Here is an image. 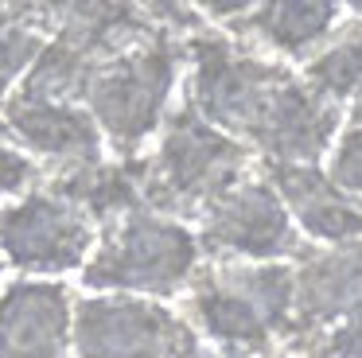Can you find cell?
I'll list each match as a JSON object with an SVG mask.
<instances>
[{
  "instance_id": "obj_11",
  "label": "cell",
  "mask_w": 362,
  "mask_h": 358,
  "mask_svg": "<svg viewBox=\"0 0 362 358\" xmlns=\"http://www.w3.org/2000/svg\"><path fill=\"white\" fill-rule=\"evenodd\" d=\"M296 265L292 296V339L284 350L300 354L327 327L362 308V241L308 249Z\"/></svg>"
},
{
  "instance_id": "obj_7",
  "label": "cell",
  "mask_w": 362,
  "mask_h": 358,
  "mask_svg": "<svg viewBox=\"0 0 362 358\" xmlns=\"http://www.w3.org/2000/svg\"><path fill=\"white\" fill-rule=\"evenodd\" d=\"M199 342L183 311L125 292H90L74 300V358H180Z\"/></svg>"
},
{
  "instance_id": "obj_4",
  "label": "cell",
  "mask_w": 362,
  "mask_h": 358,
  "mask_svg": "<svg viewBox=\"0 0 362 358\" xmlns=\"http://www.w3.org/2000/svg\"><path fill=\"white\" fill-rule=\"evenodd\" d=\"M183 67H187L183 39L172 31H160L144 47L102 62L90 74L82 109L94 117L105 152H113L117 160H136L148 152L164 117L172 113Z\"/></svg>"
},
{
  "instance_id": "obj_6",
  "label": "cell",
  "mask_w": 362,
  "mask_h": 358,
  "mask_svg": "<svg viewBox=\"0 0 362 358\" xmlns=\"http://www.w3.org/2000/svg\"><path fill=\"white\" fill-rule=\"evenodd\" d=\"M98 246V226L47 183L0 207V261L20 277L82 272Z\"/></svg>"
},
{
  "instance_id": "obj_23",
  "label": "cell",
  "mask_w": 362,
  "mask_h": 358,
  "mask_svg": "<svg viewBox=\"0 0 362 358\" xmlns=\"http://www.w3.org/2000/svg\"><path fill=\"white\" fill-rule=\"evenodd\" d=\"M0 272H4V261H0Z\"/></svg>"
},
{
  "instance_id": "obj_22",
  "label": "cell",
  "mask_w": 362,
  "mask_h": 358,
  "mask_svg": "<svg viewBox=\"0 0 362 358\" xmlns=\"http://www.w3.org/2000/svg\"><path fill=\"white\" fill-rule=\"evenodd\" d=\"M265 358H296V354H292V350H284V347H281V350H273V354H265Z\"/></svg>"
},
{
  "instance_id": "obj_12",
  "label": "cell",
  "mask_w": 362,
  "mask_h": 358,
  "mask_svg": "<svg viewBox=\"0 0 362 358\" xmlns=\"http://www.w3.org/2000/svg\"><path fill=\"white\" fill-rule=\"evenodd\" d=\"M74 292L63 280L0 284V358H71Z\"/></svg>"
},
{
  "instance_id": "obj_18",
  "label": "cell",
  "mask_w": 362,
  "mask_h": 358,
  "mask_svg": "<svg viewBox=\"0 0 362 358\" xmlns=\"http://www.w3.org/2000/svg\"><path fill=\"white\" fill-rule=\"evenodd\" d=\"M43 179H47V171L28 152L8 144V132H4V121H0V195H28Z\"/></svg>"
},
{
  "instance_id": "obj_10",
  "label": "cell",
  "mask_w": 362,
  "mask_h": 358,
  "mask_svg": "<svg viewBox=\"0 0 362 358\" xmlns=\"http://www.w3.org/2000/svg\"><path fill=\"white\" fill-rule=\"evenodd\" d=\"M0 121L8 132V144L28 152L47 175H63V171L105 160V140L82 105L32 101L12 93L0 105Z\"/></svg>"
},
{
  "instance_id": "obj_15",
  "label": "cell",
  "mask_w": 362,
  "mask_h": 358,
  "mask_svg": "<svg viewBox=\"0 0 362 358\" xmlns=\"http://www.w3.org/2000/svg\"><path fill=\"white\" fill-rule=\"evenodd\" d=\"M300 74H304V82L315 93H323L346 117L362 113V20L358 16L346 12V20L339 23L335 39L312 62H304Z\"/></svg>"
},
{
  "instance_id": "obj_14",
  "label": "cell",
  "mask_w": 362,
  "mask_h": 358,
  "mask_svg": "<svg viewBox=\"0 0 362 358\" xmlns=\"http://www.w3.org/2000/svg\"><path fill=\"white\" fill-rule=\"evenodd\" d=\"M43 183L55 195H63L66 202L82 210L98 230L121 222L133 210H144L141 199V156L136 160H117V156H105L102 163H90V168H74L63 175H47Z\"/></svg>"
},
{
  "instance_id": "obj_13",
  "label": "cell",
  "mask_w": 362,
  "mask_h": 358,
  "mask_svg": "<svg viewBox=\"0 0 362 358\" xmlns=\"http://www.w3.org/2000/svg\"><path fill=\"white\" fill-rule=\"evenodd\" d=\"M257 175L281 195L304 241L320 246L362 241V202L339 191L323 163H257Z\"/></svg>"
},
{
  "instance_id": "obj_20",
  "label": "cell",
  "mask_w": 362,
  "mask_h": 358,
  "mask_svg": "<svg viewBox=\"0 0 362 358\" xmlns=\"http://www.w3.org/2000/svg\"><path fill=\"white\" fill-rule=\"evenodd\" d=\"M180 358H222V354H218V350H214V347H206L203 339H199V342H191V347L183 350Z\"/></svg>"
},
{
  "instance_id": "obj_9",
  "label": "cell",
  "mask_w": 362,
  "mask_h": 358,
  "mask_svg": "<svg viewBox=\"0 0 362 358\" xmlns=\"http://www.w3.org/2000/svg\"><path fill=\"white\" fill-rule=\"evenodd\" d=\"M211 28H222L242 47H261L281 59L312 62L335 39L346 20L343 4L331 0H265V4H199Z\"/></svg>"
},
{
  "instance_id": "obj_1",
  "label": "cell",
  "mask_w": 362,
  "mask_h": 358,
  "mask_svg": "<svg viewBox=\"0 0 362 358\" xmlns=\"http://www.w3.org/2000/svg\"><path fill=\"white\" fill-rule=\"evenodd\" d=\"M187 101L203 121L242 140L257 163L327 160L346 113L304 82L288 62L242 47L206 23L183 39Z\"/></svg>"
},
{
  "instance_id": "obj_2",
  "label": "cell",
  "mask_w": 362,
  "mask_h": 358,
  "mask_svg": "<svg viewBox=\"0 0 362 358\" xmlns=\"http://www.w3.org/2000/svg\"><path fill=\"white\" fill-rule=\"evenodd\" d=\"M292 261L211 257L183 292V319L222 358H265L292 339Z\"/></svg>"
},
{
  "instance_id": "obj_21",
  "label": "cell",
  "mask_w": 362,
  "mask_h": 358,
  "mask_svg": "<svg viewBox=\"0 0 362 358\" xmlns=\"http://www.w3.org/2000/svg\"><path fill=\"white\" fill-rule=\"evenodd\" d=\"M346 12H351V16H358V20H362V0H354V4H346Z\"/></svg>"
},
{
  "instance_id": "obj_19",
  "label": "cell",
  "mask_w": 362,
  "mask_h": 358,
  "mask_svg": "<svg viewBox=\"0 0 362 358\" xmlns=\"http://www.w3.org/2000/svg\"><path fill=\"white\" fill-rule=\"evenodd\" d=\"M296 358H362V308L312 339Z\"/></svg>"
},
{
  "instance_id": "obj_3",
  "label": "cell",
  "mask_w": 362,
  "mask_h": 358,
  "mask_svg": "<svg viewBox=\"0 0 362 358\" xmlns=\"http://www.w3.org/2000/svg\"><path fill=\"white\" fill-rule=\"evenodd\" d=\"M257 156L242 140L226 137L195 113L187 101L172 105L152 148L141 156V199L144 210L199 222L203 210L234 183L253 175Z\"/></svg>"
},
{
  "instance_id": "obj_17",
  "label": "cell",
  "mask_w": 362,
  "mask_h": 358,
  "mask_svg": "<svg viewBox=\"0 0 362 358\" xmlns=\"http://www.w3.org/2000/svg\"><path fill=\"white\" fill-rule=\"evenodd\" d=\"M323 171L343 195L362 202V113H351L343 121L327 160H323Z\"/></svg>"
},
{
  "instance_id": "obj_16",
  "label": "cell",
  "mask_w": 362,
  "mask_h": 358,
  "mask_svg": "<svg viewBox=\"0 0 362 358\" xmlns=\"http://www.w3.org/2000/svg\"><path fill=\"white\" fill-rule=\"evenodd\" d=\"M51 39L47 4L40 0H0V105L20 90L28 70Z\"/></svg>"
},
{
  "instance_id": "obj_8",
  "label": "cell",
  "mask_w": 362,
  "mask_h": 358,
  "mask_svg": "<svg viewBox=\"0 0 362 358\" xmlns=\"http://www.w3.org/2000/svg\"><path fill=\"white\" fill-rule=\"evenodd\" d=\"M195 238L206 257H238V261H300L308 253L304 233L288 218L281 195L261 175L234 183L226 195L203 210Z\"/></svg>"
},
{
  "instance_id": "obj_5",
  "label": "cell",
  "mask_w": 362,
  "mask_h": 358,
  "mask_svg": "<svg viewBox=\"0 0 362 358\" xmlns=\"http://www.w3.org/2000/svg\"><path fill=\"white\" fill-rule=\"evenodd\" d=\"M203 246L187 222L133 210L98 230V246L82 269L86 292H125L144 300H175L203 265Z\"/></svg>"
}]
</instances>
